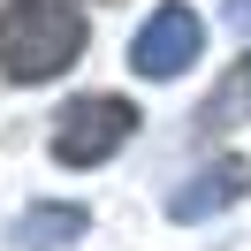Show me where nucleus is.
<instances>
[{
  "mask_svg": "<svg viewBox=\"0 0 251 251\" xmlns=\"http://www.w3.org/2000/svg\"><path fill=\"white\" fill-rule=\"evenodd\" d=\"M84 53V16L61 0H8L0 8V76L8 84H46Z\"/></svg>",
  "mask_w": 251,
  "mask_h": 251,
  "instance_id": "obj_1",
  "label": "nucleus"
},
{
  "mask_svg": "<svg viewBox=\"0 0 251 251\" xmlns=\"http://www.w3.org/2000/svg\"><path fill=\"white\" fill-rule=\"evenodd\" d=\"M129 129H137V107H129L122 92L69 99V107L53 114V160H61V168H99V160H114L129 145Z\"/></svg>",
  "mask_w": 251,
  "mask_h": 251,
  "instance_id": "obj_2",
  "label": "nucleus"
},
{
  "mask_svg": "<svg viewBox=\"0 0 251 251\" xmlns=\"http://www.w3.org/2000/svg\"><path fill=\"white\" fill-rule=\"evenodd\" d=\"M198 38H205V23L190 16L183 0H168V8H152V23L129 38V69L168 84V76H183V69L198 61Z\"/></svg>",
  "mask_w": 251,
  "mask_h": 251,
  "instance_id": "obj_3",
  "label": "nucleus"
},
{
  "mask_svg": "<svg viewBox=\"0 0 251 251\" xmlns=\"http://www.w3.org/2000/svg\"><path fill=\"white\" fill-rule=\"evenodd\" d=\"M244 183H251V168H244L236 152H221L205 175H190V183L168 198V213H175V221H205V213H221V205H236V198H244Z\"/></svg>",
  "mask_w": 251,
  "mask_h": 251,
  "instance_id": "obj_4",
  "label": "nucleus"
},
{
  "mask_svg": "<svg viewBox=\"0 0 251 251\" xmlns=\"http://www.w3.org/2000/svg\"><path fill=\"white\" fill-rule=\"evenodd\" d=\"M84 228H92L84 205H31V213L8 221V244L16 251H61V244H76Z\"/></svg>",
  "mask_w": 251,
  "mask_h": 251,
  "instance_id": "obj_5",
  "label": "nucleus"
},
{
  "mask_svg": "<svg viewBox=\"0 0 251 251\" xmlns=\"http://www.w3.org/2000/svg\"><path fill=\"white\" fill-rule=\"evenodd\" d=\"M236 114H251V53L228 69V84L205 99V122H236Z\"/></svg>",
  "mask_w": 251,
  "mask_h": 251,
  "instance_id": "obj_6",
  "label": "nucleus"
},
{
  "mask_svg": "<svg viewBox=\"0 0 251 251\" xmlns=\"http://www.w3.org/2000/svg\"><path fill=\"white\" fill-rule=\"evenodd\" d=\"M228 23H236V31H251V0H228Z\"/></svg>",
  "mask_w": 251,
  "mask_h": 251,
  "instance_id": "obj_7",
  "label": "nucleus"
}]
</instances>
